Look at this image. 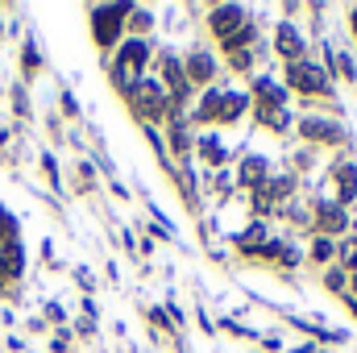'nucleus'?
<instances>
[{
	"mask_svg": "<svg viewBox=\"0 0 357 353\" xmlns=\"http://www.w3.org/2000/svg\"><path fill=\"white\" fill-rule=\"evenodd\" d=\"M333 183H337V204H341V208L357 200V167H354V163L333 167Z\"/></svg>",
	"mask_w": 357,
	"mask_h": 353,
	"instance_id": "f8f14e48",
	"label": "nucleus"
},
{
	"mask_svg": "<svg viewBox=\"0 0 357 353\" xmlns=\"http://www.w3.org/2000/svg\"><path fill=\"white\" fill-rule=\"evenodd\" d=\"M183 71H187V80H191V88H208L212 80H216V59L208 54V50H191L187 54V63H183Z\"/></svg>",
	"mask_w": 357,
	"mask_h": 353,
	"instance_id": "1a4fd4ad",
	"label": "nucleus"
},
{
	"mask_svg": "<svg viewBox=\"0 0 357 353\" xmlns=\"http://www.w3.org/2000/svg\"><path fill=\"white\" fill-rule=\"evenodd\" d=\"M254 108V100L245 91H225L220 96V112H216V125H237L245 112Z\"/></svg>",
	"mask_w": 357,
	"mask_h": 353,
	"instance_id": "9b49d317",
	"label": "nucleus"
},
{
	"mask_svg": "<svg viewBox=\"0 0 357 353\" xmlns=\"http://www.w3.org/2000/svg\"><path fill=\"white\" fill-rule=\"evenodd\" d=\"M282 254H287V246H282V241H262V250H258V258H262V262H278Z\"/></svg>",
	"mask_w": 357,
	"mask_h": 353,
	"instance_id": "6ab92c4d",
	"label": "nucleus"
},
{
	"mask_svg": "<svg viewBox=\"0 0 357 353\" xmlns=\"http://www.w3.org/2000/svg\"><path fill=\"white\" fill-rule=\"evenodd\" d=\"M307 258H312V262H320V266H333V262H337V241H328V237H316Z\"/></svg>",
	"mask_w": 357,
	"mask_h": 353,
	"instance_id": "dca6fc26",
	"label": "nucleus"
},
{
	"mask_svg": "<svg viewBox=\"0 0 357 353\" xmlns=\"http://www.w3.org/2000/svg\"><path fill=\"white\" fill-rule=\"evenodd\" d=\"M349 308H354V316H357V299H349Z\"/></svg>",
	"mask_w": 357,
	"mask_h": 353,
	"instance_id": "b1692460",
	"label": "nucleus"
},
{
	"mask_svg": "<svg viewBox=\"0 0 357 353\" xmlns=\"http://www.w3.org/2000/svg\"><path fill=\"white\" fill-rule=\"evenodd\" d=\"M129 25H133L137 33H146V29L154 25V17H150V13H142V8H133V13H129Z\"/></svg>",
	"mask_w": 357,
	"mask_h": 353,
	"instance_id": "412c9836",
	"label": "nucleus"
},
{
	"mask_svg": "<svg viewBox=\"0 0 357 353\" xmlns=\"http://www.w3.org/2000/svg\"><path fill=\"white\" fill-rule=\"evenodd\" d=\"M125 100H129V108H133L146 125H154V121H162V117H171V112H175L171 91L162 88L158 80H133L129 91H125Z\"/></svg>",
	"mask_w": 357,
	"mask_h": 353,
	"instance_id": "f257e3e1",
	"label": "nucleus"
},
{
	"mask_svg": "<svg viewBox=\"0 0 357 353\" xmlns=\"http://www.w3.org/2000/svg\"><path fill=\"white\" fill-rule=\"evenodd\" d=\"M199 150H204V158H208L212 167H225V146H220V137H204Z\"/></svg>",
	"mask_w": 357,
	"mask_h": 353,
	"instance_id": "a211bd4d",
	"label": "nucleus"
},
{
	"mask_svg": "<svg viewBox=\"0 0 357 353\" xmlns=\"http://www.w3.org/2000/svg\"><path fill=\"white\" fill-rule=\"evenodd\" d=\"M349 21H354V38H357V8H354V17H349Z\"/></svg>",
	"mask_w": 357,
	"mask_h": 353,
	"instance_id": "5701e85b",
	"label": "nucleus"
},
{
	"mask_svg": "<svg viewBox=\"0 0 357 353\" xmlns=\"http://www.w3.org/2000/svg\"><path fill=\"white\" fill-rule=\"evenodd\" d=\"M146 63H150V46H146L142 38H129V42H121L116 67H125L129 75H142V71H146Z\"/></svg>",
	"mask_w": 357,
	"mask_h": 353,
	"instance_id": "9d476101",
	"label": "nucleus"
},
{
	"mask_svg": "<svg viewBox=\"0 0 357 353\" xmlns=\"http://www.w3.org/2000/svg\"><path fill=\"white\" fill-rule=\"evenodd\" d=\"M254 112H258V121L266 125V129H274V133H282L287 129V88L282 84H274V80H266V75H258L254 80Z\"/></svg>",
	"mask_w": 357,
	"mask_h": 353,
	"instance_id": "f03ea898",
	"label": "nucleus"
},
{
	"mask_svg": "<svg viewBox=\"0 0 357 353\" xmlns=\"http://www.w3.org/2000/svg\"><path fill=\"white\" fill-rule=\"evenodd\" d=\"M312 216H316L320 237H328V241H333L337 233H345V229H349V212H345L337 200H333V204H316V212H312Z\"/></svg>",
	"mask_w": 357,
	"mask_h": 353,
	"instance_id": "6e6552de",
	"label": "nucleus"
},
{
	"mask_svg": "<svg viewBox=\"0 0 357 353\" xmlns=\"http://www.w3.org/2000/svg\"><path fill=\"white\" fill-rule=\"evenodd\" d=\"M254 38H258V25L250 21V25H241V29H237L233 38H225V42H220V50H225V54H237V50H250V42H254Z\"/></svg>",
	"mask_w": 357,
	"mask_h": 353,
	"instance_id": "2eb2a0df",
	"label": "nucleus"
},
{
	"mask_svg": "<svg viewBox=\"0 0 357 353\" xmlns=\"http://www.w3.org/2000/svg\"><path fill=\"white\" fill-rule=\"evenodd\" d=\"M237 187H250V191L266 187V158H262V154H250V158L241 163V171H237Z\"/></svg>",
	"mask_w": 357,
	"mask_h": 353,
	"instance_id": "ddd939ff",
	"label": "nucleus"
},
{
	"mask_svg": "<svg viewBox=\"0 0 357 353\" xmlns=\"http://www.w3.org/2000/svg\"><path fill=\"white\" fill-rule=\"evenodd\" d=\"M208 25H212V33L225 42V38H233L241 25H250V13H245L241 4H216L212 17H208Z\"/></svg>",
	"mask_w": 357,
	"mask_h": 353,
	"instance_id": "39448f33",
	"label": "nucleus"
},
{
	"mask_svg": "<svg viewBox=\"0 0 357 353\" xmlns=\"http://www.w3.org/2000/svg\"><path fill=\"white\" fill-rule=\"evenodd\" d=\"M220 96H225L220 88H208V91H204V100L195 104V112H191L187 121H195V125H216V112H220Z\"/></svg>",
	"mask_w": 357,
	"mask_h": 353,
	"instance_id": "4468645a",
	"label": "nucleus"
},
{
	"mask_svg": "<svg viewBox=\"0 0 357 353\" xmlns=\"http://www.w3.org/2000/svg\"><path fill=\"white\" fill-rule=\"evenodd\" d=\"M129 13H133L129 4H100V8H91V38H96V46H104V50L121 46Z\"/></svg>",
	"mask_w": 357,
	"mask_h": 353,
	"instance_id": "7ed1b4c3",
	"label": "nucleus"
},
{
	"mask_svg": "<svg viewBox=\"0 0 357 353\" xmlns=\"http://www.w3.org/2000/svg\"><path fill=\"white\" fill-rule=\"evenodd\" d=\"M287 91L295 96H328L333 91V75L328 67H316V63H287Z\"/></svg>",
	"mask_w": 357,
	"mask_h": 353,
	"instance_id": "20e7f679",
	"label": "nucleus"
},
{
	"mask_svg": "<svg viewBox=\"0 0 357 353\" xmlns=\"http://www.w3.org/2000/svg\"><path fill=\"white\" fill-rule=\"evenodd\" d=\"M299 133L307 142H316V146H341L345 142V129L337 121H328V117H303L299 121Z\"/></svg>",
	"mask_w": 357,
	"mask_h": 353,
	"instance_id": "423d86ee",
	"label": "nucleus"
},
{
	"mask_svg": "<svg viewBox=\"0 0 357 353\" xmlns=\"http://www.w3.org/2000/svg\"><path fill=\"white\" fill-rule=\"evenodd\" d=\"M324 287H328V291H345V287H349V270H345V266H324Z\"/></svg>",
	"mask_w": 357,
	"mask_h": 353,
	"instance_id": "f3484780",
	"label": "nucleus"
},
{
	"mask_svg": "<svg viewBox=\"0 0 357 353\" xmlns=\"http://www.w3.org/2000/svg\"><path fill=\"white\" fill-rule=\"evenodd\" d=\"M274 50H278V59H287V63H303L307 42H303V33H299L291 21H282V25L274 29Z\"/></svg>",
	"mask_w": 357,
	"mask_h": 353,
	"instance_id": "0eeeda50",
	"label": "nucleus"
},
{
	"mask_svg": "<svg viewBox=\"0 0 357 353\" xmlns=\"http://www.w3.org/2000/svg\"><path fill=\"white\" fill-rule=\"evenodd\" d=\"M349 291H354L349 299H357V270H354V274H349Z\"/></svg>",
	"mask_w": 357,
	"mask_h": 353,
	"instance_id": "4be33fe9",
	"label": "nucleus"
},
{
	"mask_svg": "<svg viewBox=\"0 0 357 353\" xmlns=\"http://www.w3.org/2000/svg\"><path fill=\"white\" fill-rule=\"evenodd\" d=\"M254 67V50H237L229 54V71H250Z\"/></svg>",
	"mask_w": 357,
	"mask_h": 353,
	"instance_id": "aec40b11",
	"label": "nucleus"
}]
</instances>
